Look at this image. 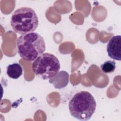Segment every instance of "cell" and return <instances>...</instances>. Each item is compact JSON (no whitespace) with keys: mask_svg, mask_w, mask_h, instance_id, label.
<instances>
[{"mask_svg":"<svg viewBox=\"0 0 121 121\" xmlns=\"http://www.w3.org/2000/svg\"><path fill=\"white\" fill-rule=\"evenodd\" d=\"M16 44L18 54L27 61L35 60L46 49L43 38L35 32L22 35L17 38Z\"/></svg>","mask_w":121,"mask_h":121,"instance_id":"cell-1","label":"cell"},{"mask_svg":"<svg viewBox=\"0 0 121 121\" xmlns=\"http://www.w3.org/2000/svg\"><path fill=\"white\" fill-rule=\"evenodd\" d=\"M96 106L95 100L89 92L81 91L75 94L69 102L70 114L82 121L89 120L95 113Z\"/></svg>","mask_w":121,"mask_h":121,"instance_id":"cell-2","label":"cell"},{"mask_svg":"<svg viewBox=\"0 0 121 121\" xmlns=\"http://www.w3.org/2000/svg\"><path fill=\"white\" fill-rule=\"evenodd\" d=\"M38 18L35 11L31 8L21 7L13 13L10 25L17 33L20 35L33 32L38 26Z\"/></svg>","mask_w":121,"mask_h":121,"instance_id":"cell-3","label":"cell"},{"mask_svg":"<svg viewBox=\"0 0 121 121\" xmlns=\"http://www.w3.org/2000/svg\"><path fill=\"white\" fill-rule=\"evenodd\" d=\"M60 68L58 59L52 54L43 53L33 61L32 69L37 77L46 80L54 77Z\"/></svg>","mask_w":121,"mask_h":121,"instance_id":"cell-4","label":"cell"},{"mask_svg":"<svg viewBox=\"0 0 121 121\" xmlns=\"http://www.w3.org/2000/svg\"><path fill=\"white\" fill-rule=\"evenodd\" d=\"M107 52L112 59L121 60V36L120 35L111 37L107 45Z\"/></svg>","mask_w":121,"mask_h":121,"instance_id":"cell-5","label":"cell"},{"mask_svg":"<svg viewBox=\"0 0 121 121\" xmlns=\"http://www.w3.org/2000/svg\"><path fill=\"white\" fill-rule=\"evenodd\" d=\"M69 75L65 71L59 72L54 77L50 79L49 82L56 88L60 89L65 87L68 84Z\"/></svg>","mask_w":121,"mask_h":121,"instance_id":"cell-6","label":"cell"},{"mask_svg":"<svg viewBox=\"0 0 121 121\" xmlns=\"http://www.w3.org/2000/svg\"><path fill=\"white\" fill-rule=\"evenodd\" d=\"M6 72L9 78L13 79H17L22 75L23 69L19 64L14 63L8 66Z\"/></svg>","mask_w":121,"mask_h":121,"instance_id":"cell-7","label":"cell"},{"mask_svg":"<svg viewBox=\"0 0 121 121\" xmlns=\"http://www.w3.org/2000/svg\"><path fill=\"white\" fill-rule=\"evenodd\" d=\"M100 67L103 72L104 73H111L115 69L116 63L114 60H109L103 63Z\"/></svg>","mask_w":121,"mask_h":121,"instance_id":"cell-8","label":"cell"}]
</instances>
